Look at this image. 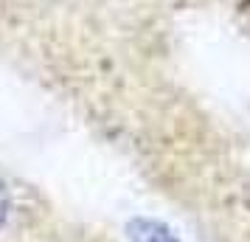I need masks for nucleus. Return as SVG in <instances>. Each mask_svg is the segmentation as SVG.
<instances>
[{"label":"nucleus","instance_id":"f257e3e1","mask_svg":"<svg viewBox=\"0 0 250 242\" xmlns=\"http://www.w3.org/2000/svg\"><path fill=\"white\" fill-rule=\"evenodd\" d=\"M126 234L132 242H177L174 234L155 220H132L126 225Z\"/></svg>","mask_w":250,"mask_h":242},{"label":"nucleus","instance_id":"f03ea898","mask_svg":"<svg viewBox=\"0 0 250 242\" xmlns=\"http://www.w3.org/2000/svg\"><path fill=\"white\" fill-rule=\"evenodd\" d=\"M6 214H9V192H6V186L0 180V225H3Z\"/></svg>","mask_w":250,"mask_h":242}]
</instances>
